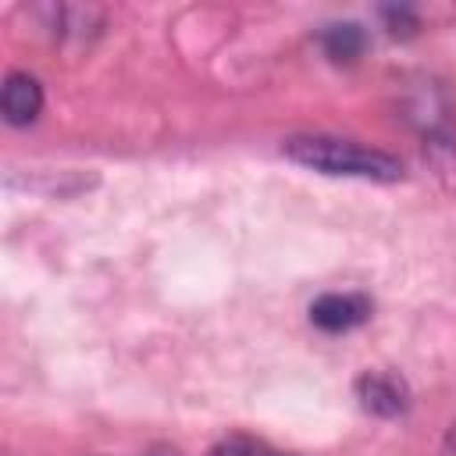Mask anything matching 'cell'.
Instances as JSON below:
<instances>
[{
	"label": "cell",
	"mask_w": 456,
	"mask_h": 456,
	"mask_svg": "<svg viewBox=\"0 0 456 456\" xmlns=\"http://www.w3.org/2000/svg\"><path fill=\"white\" fill-rule=\"evenodd\" d=\"M281 153L310 171L331 175V178H363V182H399L403 178V164L399 157L353 142V139H338V135H289L281 142Z\"/></svg>",
	"instance_id": "obj_1"
},
{
	"label": "cell",
	"mask_w": 456,
	"mask_h": 456,
	"mask_svg": "<svg viewBox=\"0 0 456 456\" xmlns=\"http://www.w3.org/2000/svg\"><path fill=\"white\" fill-rule=\"evenodd\" d=\"M370 299L360 296V292H324L310 303V321L321 328V331H353L360 328L367 317H370Z\"/></svg>",
	"instance_id": "obj_2"
},
{
	"label": "cell",
	"mask_w": 456,
	"mask_h": 456,
	"mask_svg": "<svg viewBox=\"0 0 456 456\" xmlns=\"http://www.w3.org/2000/svg\"><path fill=\"white\" fill-rule=\"evenodd\" d=\"M356 399L374 417H399L410 406V392L403 378L385 374V370H363L356 378Z\"/></svg>",
	"instance_id": "obj_3"
},
{
	"label": "cell",
	"mask_w": 456,
	"mask_h": 456,
	"mask_svg": "<svg viewBox=\"0 0 456 456\" xmlns=\"http://www.w3.org/2000/svg\"><path fill=\"white\" fill-rule=\"evenodd\" d=\"M0 110H4V121L14 125V128H25L39 118L43 110V86L36 75L28 71H11L4 78V89H0Z\"/></svg>",
	"instance_id": "obj_4"
},
{
	"label": "cell",
	"mask_w": 456,
	"mask_h": 456,
	"mask_svg": "<svg viewBox=\"0 0 456 456\" xmlns=\"http://www.w3.org/2000/svg\"><path fill=\"white\" fill-rule=\"evenodd\" d=\"M321 46H324V53H328L335 64H353V61L363 57L367 36H363L360 25L342 21V25H328V28L321 32Z\"/></svg>",
	"instance_id": "obj_5"
},
{
	"label": "cell",
	"mask_w": 456,
	"mask_h": 456,
	"mask_svg": "<svg viewBox=\"0 0 456 456\" xmlns=\"http://www.w3.org/2000/svg\"><path fill=\"white\" fill-rule=\"evenodd\" d=\"M381 18H385V25H388L392 36H413L417 25H420L410 7H381Z\"/></svg>",
	"instance_id": "obj_6"
},
{
	"label": "cell",
	"mask_w": 456,
	"mask_h": 456,
	"mask_svg": "<svg viewBox=\"0 0 456 456\" xmlns=\"http://www.w3.org/2000/svg\"><path fill=\"white\" fill-rule=\"evenodd\" d=\"M207 456H256V449H253L246 438H224V442H217Z\"/></svg>",
	"instance_id": "obj_7"
},
{
	"label": "cell",
	"mask_w": 456,
	"mask_h": 456,
	"mask_svg": "<svg viewBox=\"0 0 456 456\" xmlns=\"http://www.w3.org/2000/svg\"><path fill=\"white\" fill-rule=\"evenodd\" d=\"M142 456H178V449H171V445H153V449H146Z\"/></svg>",
	"instance_id": "obj_8"
}]
</instances>
